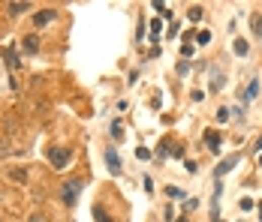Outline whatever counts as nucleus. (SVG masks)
<instances>
[{"mask_svg":"<svg viewBox=\"0 0 262 222\" xmlns=\"http://www.w3.org/2000/svg\"><path fill=\"white\" fill-rule=\"evenodd\" d=\"M78 192H81V180H66L64 189H61L64 204H75V201H78Z\"/></svg>","mask_w":262,"mask_h":222,"instance_id":"f257e3e1","label":"nucleus"},{"mask_svg":"<svg viewBox=\"0 0 262 222\" xmlns=\"http://www.w3.org/2000/svg\"><path fill=\"white\" fill-rule=\"evenodd\" d=\"M66 162H69V150H64V147H55V150H52V165L61 171V168H66Z\"/></svg>","mask_w":262,"mask_h":222,"instance_id":"f03ea898","label":"nucleus"},{"mask_svg":"<svg viewBox=\"0 0 262 222\" xmlns=\"http://www.w3.org/2000/svg\"><path fill=\"white\" fill-rule=\"evenodd\" d=\"M235 165H238V156H229V159H223L220 165L214 168V177H223V174H229V171H232Z\"/></svg>","mask_w":262,"mask_h":222,"instance_id":"7ed1b4c3","label":"nucleus"},{"mask_svg":"<svg viewBox=\"0 0 262 222\" xmlns=\"http://www.w3.org/2000/svg\"><path fill=\"white\" fill-rule=\"evenodd\" d=\"M106 165L112 174H121V159H118V153L115 150H106Z\"/></svg>","mask_w":262,"mask_h":222,"instance_id":"20e7f679","label":"nucleus"},{"mask_svg":"<svg viewBox=\"0 0 262 222\" xmlns=\"http://www.w3.org/2000/svg\"><path fill=\"white\" fill-rule=\"evenodd\" d=\"M52 18H55V9H42V12H36V15H33V24H36V27H42V24H49Z\"/></svg>","mask_w":262,"mask_h":222,"instance_id":"39448f33","label":"nucleus"},{"mask_svg":"<svg viewBox=\"0 0 262 222\" xmlns=\"http://www.w3.org/2000/svg\"><path fill=\"white\" fill-rule=\"evenodd\" d=\"M24 51L27 54H36L39 51V39L36 36H24Z\"/></svg>","mask_w":262,"mask_h":222,"instance_id":"423d86ee","label":"nucleus"},{"mask_svg":"<svg viewBox=\"0 0 262 222\" xmlns=\"http://www.w3.org/2000/svg\"><path fill=\"white\" fill-rule=\"evenodd\" d=\"M6 9H9V15H21V12H27V9H30V3H24V0H21V3H9Z\"/></svg>","mask_w":262,"mask_h":222,"instance_id":"0eeeda50","label":"nucleus"},{"mask_svg":"<svg viewBox=\"0 0 262 222\" xmlns=\"http://www.w3.org/2000/svg\"><path fill=\"white\" fill-rule=\"evenodd\" d=\"M205 144H208L211 150H217V147H220V135H217V132H205Z\"/></svg>","mask_w":262,"mask_h":222,"instance_id":"6e6552de","label":"nucleus"},{"mask_svg":"<svg viewBox=\"0 0 262 222\" xmlns=\"http://www.w3.org/2000/svg\"><path fill=\"white\" fill-rule=\"evenodd\" d=\"M250 27H253V33L262 39V15H253V18H250Z\"/></svg>","mask_w":262,"mask_h":222,"instance_id":"1a4fd4ad","label":"nucleus"},{"mask_svg":"<svg viewBox=\"0 0 262 222\" xmlns=\"http://www.w3.org/2000/svg\"><path fill=\"white\" fill-rule=\"evenodd\" d=\"M9 177H12L15 183H21V180L27 177V171H24V168H12V171H9Z\"/></svg>","mask_w":262,"mask_h":222,"instance_id":"9d476101","label":"nucleus"},{"mask_svg":"<svg viewBox=\"0 0 262 222\" xmlns=\"http://www.w3.org/2000/svg\"><path fill=\"white\" fill-rule=\"evenodd\" d=\"M235 51H238V54L244 57V54H247V51H250V45H247L244 39H235Z\"/></svg>","mask_w":262,"mask_h":222,"instance_id":"9b49d317","label":"nucleus"},{"mask_svg":"<svg viewBox=\"0 0 262 222\" xmlns=\"http://www.w3.org/2000/svg\"><path fill=\"white\" fill-rule=\"evenodd\" d=\"M196 42H199V45H208V42H211V33H208V30L196 33Z\"/></svg>","mask_w":262,"mask_h":222,"instance_id":"f8f14e48","label":"nucleus"},{"mask_svg":"<svg viewBox=\"0 0 262 222\" xmlns=\"http://www.w3.org/2000/svg\"><path fill=\"white\" fill-rule=\"evenodd\" d=\"M94 216H97V222H112L109 216H106V210H103V207H94Z\"/></svg>","mask_w":262,"mask_h":222,"instance_id":"ddd939ff","label":"nucleus"},{"mask_svg":"<svg viewBox=\"0 0 262 222\" xmlns=\"http://www.w3.org/2000/svg\"><path fill=\"white\" fill-rule=\"evenodd\" d=\"M160 30H163V24L160 21H151V33H154L151 39H160Z\"/></svg>","mask_w":262,"mask_h":222,"instance_id":"4468645a","label":"nucleus"},{"mask_svg":"<svg viewBox=\"0 0 262 222\" xmlns=\"http://www.w3.org/2000/svg\"><path fill=\"white\" fill-rule=\"evenodd\" d=\"M220 87H223V75H220V72H217V75H214V78H211V90H220Z\"/></svg>","mask_w":262,"mask_h":222,"instance_id":"2eb2a0df","label":"nucleus"},{"mask_svg":"<svg viewBox=\"0 0 262 222\" xmlns=\"http://www.w3.org/2000/svg\"><path fill=\"white\" fill-rule=\"evenodd\" d=\"M112 135H115V138H124V126H121V123H118V120H115V123H112Z\"/></svg>","mask_w":262,"mask_h":222,"instance_id":"dca6fc26","label":"nucleus"},{"mask_svg":"<svg viewBox=\"0 0 262 222\" xmlns=\"http://www.w3.org/2000/svg\"><path fill=\"white\" fill-rule=\"evenodd\" d=\"M256 90H259V81H250V87H247V99H253Z\"/></svg>","mask_w":262,"mask_h":222,"instance_id":"f3484780","label":"nucleus"},{"mask_svg":"<svg viewBox=\"0 0 262 222\" xmlns=\"http://www.w3.org/2000/svg\"><path fill=\"white\" fill-rule=\"evenodd\" d=\"M199 18H202V6H193L190 9V21H199Z\"/></svg>","mask_w":262,"mask_h":222,"instance_id":"a211bd4d","label":"nucleus"},{"mask_svg":"<svg viewBox=\"0 0 262 222\" xmlns=\"http://www.w3.org/2000/svg\"><path fill=\"white\" fill-rule=\"evenodd\" d=\"M136 156H139V159H142V162H145V159H151V153H148V150H145V147H139V150H136Z\"/></svg>","mask_w":262,"mask_h":222,"instance_id":"6ab92c4d","label":"nucleus"},{"mask_svg":"<svg viewBox=\"0 0 262 222\" xmlns=\"http://www.w3.org/2000/svg\"><path fill=\"white\" fill-rule=\"evenodd\" d=\"M30 222H49V219H46V213H33V216H30Z\"/></svg>","mask_w":262,"mask_h":222,"instance_id":"aec40b11","label":"nucleus"},{"mask_svg":"<svg viewBox=\"0 0 262 222\" xmlns=\"http://www.w3.org/2000/svg\"><path fill=\"white\" fill-rule=\"evenodd\" d=\"M178 222H184V219H178Z\"/></svg>","mask_w":262,"mask_h":222,"instance_id":"412c9836","label":"nucleus"}]
</instances>
